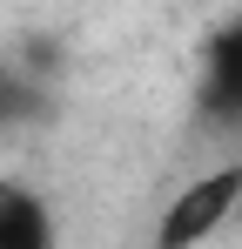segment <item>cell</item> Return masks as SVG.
Here are the masks:
<instances>
[{"mask_svg": "<svg viewBox=\"0 0 242 249\" xmlns=\"http://www.w3.org/2000/svg\"><path fill=\"white\" fill-rule=\"evenodd\" d=\"M202 108L215 122H242V20L208 47V81H202Z\"/></svg>", "mask_w": 242, "mask_h": 249, "instance_id": "2", "label": "cell"}, {"mask_svg": "<svg viewBox=\"0 0 242 249\" xmlns=\"http://www.w3.org/2000/svg\"><path fill=\"white\" fill-rule=\"evenodd\" d=\"M0 249H54V215L20 182H0Z\"/></svg>", "mask_w": 242, "mask_h": 249, "instance_id": "3", "label": "cell"}, {"mask_svg": "<svg viewBox=\"0 0 242 249\" xmlns=\"http://www.w3.org/2000/svg\"><path fill=\"white\" fill-rule=\"evenodd\" d=\"M229 215H242V162H222V168H208V175H195L175 202L161 209L155 249H202Z\"/></svg>", "mask_w": 242, "mask_h": 249, "instance_id": "1", "label": "cell"}, {"mask_svg": "<svg viewBox=\"0 0 242 249\" xmlns=\"http://www.w3.org/2000/svg\"><path fill=\"white\" fill-rule=\"evenodd\" d=\"M27 94H34V88L20 81V74H14V68H0V122H20V115H27V108H34V101H27Z\"/></svg>", "mask_w": 242, "mask_h": 249, "instance_id": "4", "label": "cell"}]
</instances>
